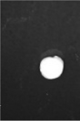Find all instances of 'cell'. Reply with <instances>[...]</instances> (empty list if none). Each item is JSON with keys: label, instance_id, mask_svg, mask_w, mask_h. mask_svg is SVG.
<instances>
[{"label": "cell", "instance_id": "1", "mask_svg": "<svg viewBox=\"0 0 80 121\" xmlns=\"http://www.w3.org/2000/svg\"><path fill=\"white\" fill-rule=\"evenodd\" d=\"M64 68L63 60L58 56L47 57L40 62V70L42 75L47 79L58 78L62 74Z\"/></svg>", "mask_w": 80, "mask_h": 121}]
</instances>
